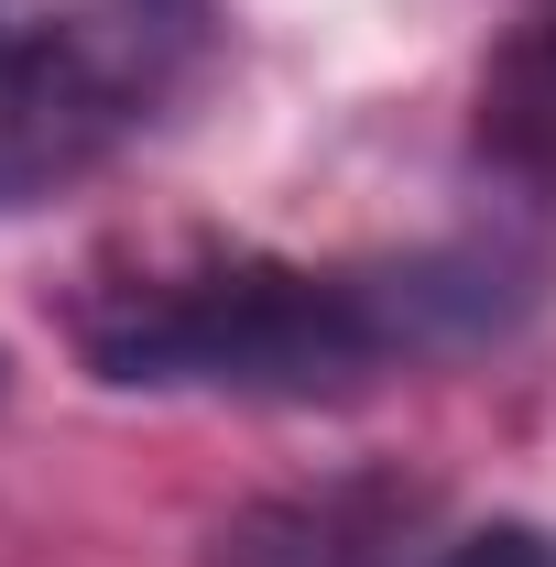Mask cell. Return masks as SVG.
I'll use <instances>...</instances> for the list:
<instances>
[{"mask_svg": "<svg viewBox=\"0 0 556 567\" xmlns=\"http://www.w3.org/2000/svg\"><path fill=\"white\" fill-rule=\"evenodd\" d=\"M535 295L502 251L415 262H274V251H186L76 295V350L132 393H360L404 360H447L513 328Z\"/></svg>", "mask_w": 556, "mask_h": 567, "instance_id": "6da1fadb", "label": "cell"}, {"mask_svg": "<svg viewBox=\"0 0 556 567\" xmlns=\"http://www.w3.org/2000/svg\"><path fill=\"white\" fill-rule=\"evenodd\" d=\"M142 121L153 110H132L110 76L66 66V55H33V44H0V218L87 186Z\"/></svg>", "mask_w": 556, "mask_h": 567, "instance_id": "7a4b0ae2", "label": "cell"}, {"mask_svg": "<svg viewBox=\"0 0 556 567\" xmlns=\"http://www.w3.org/2000/svg\"><path fill=\"white\" fill-rule=\"evenodd\" d=\"M415 535H425V492L360 470V481L251 502L240 524H218L208 567H415Z\"/></svg>", "mask_w": 556, "mask_h": 567, "instance_id": "3957f363", "label": "cell"}, {"mask_svg": "<svg viewBox=\"0 0 556 567\" xmlns=\"http://www.w3.org/2000/svg\"><path fill=\"white\" fill-rule=\"evenodd\" d=\"M0 44L66 55V66L110 76L132 110H153L208 55V0H0Z\"/></svg>", "mask_w": 556, "mask_h": 567, "instance_id": "277c9868", "label": "cell"}, {"mask_svg": "<svg viewBox=\"0 0 556 567\" xmlns=\"http://www.w3.org/2000/svg\"><path fill=\"white\" fill-rule=\"evenodd\" d=\"M481 164L556 197V11H535L481 76Z\"/></svg>", "mask_w": 556, "mask_h": 567, "instance_id": "5b68a950", "label": "cell"}, {"mask_svg": "<svg viewBox=\"0 0 556 567\" xmlns=\"http://www.w3.org/2000/svg\"><path fill=\"white\" fill-rule=\"evenodd\" d=\"M436 567H556V535L546 524H481V535H459Z\"/></svg>", "mask_w": 556, "mask_h": 567, "instance_id": "8992f818", "label": "cell"}]
</instances>
